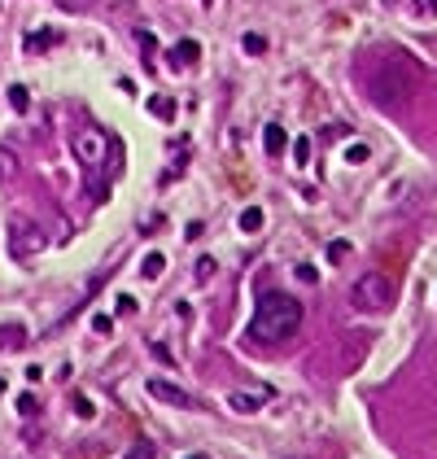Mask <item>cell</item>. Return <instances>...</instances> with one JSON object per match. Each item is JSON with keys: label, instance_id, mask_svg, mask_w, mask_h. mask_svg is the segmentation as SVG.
Returning <instances> with one entry per match:
<instances>
[{"label": "cell", "instance_id": "cell-1", "mask_svg": "<svg viewBox=\"0 0 437 459\" xmlns=\"http://www.w3.org/2000/svg\"><path fill=\"white\" fill-rule=\"evenodd\" d=\"M424 70H420V61H411L402 48H381V53H371L363 61V84H367V96L376 101L381 110H398L407 105Z\"/></svg>", "mask_w": 437, "mask_h": 459}, {"label": "cell", "instance_id": "cell-2", "mask_svg": "<svg viewBox=\"0 0 437 459\" xmlns=\"http://www.w3.org/2000/svg\"><path fill=\"white\" fill-rule=\"evenodd\" d=\"M302 324V302L289 298V293H263L254 306V319H250V337L263 341V346H276V341L293 337Z\"/></svg>", "mask_w": 437, "mask_h": 459}, {"label": "cell", "instance_id": "cell-3", "mask_svg": "<svg viewBox=\"0 0 437 459\" xmlns=\"http://www.w3.org/2000/svg\"><path fill=\"white\" fill-rule=\"evenodd\" d=\"M70 149H75V158H79V167H84L88 175H96L109 162V153H114V140H109V131H101V127H79L75 131V140H70Z\"/></svg>", "mask_w": 437, "mask_h": 459}, {"label": "cell", "instance_id": "cell-4", "mask_svg": "<svg viewBox=\"0 0 437 459\" xmlns=\"http://www.w3.org/2000/svg\"><path fill=\"white\" fill-rule=\"evenodd\" d=\"M390 298H394V285L385 280L381 271H367V276H359V280H354V289H350V302L359 306V310H371V315L390 306Z\"/></svg>", "mask_w": 437, "mask_h": 459}, {"label": "cell", "instance_id": "cell-5", "mask_svg": "<svg viewBox=\"0 0 437 459\" xmlns=\"http://www.w3.org/2000/svg\"><path fill=\"white\" fill-rule=\"evenodd\" d=\"M44 250V232L36 223H26V219H18L9 227V254L13 258H31V254H40Z\"/></svg>", "mask_w": 437, "mask_h": 459}, {"label": "cell", "instance_id": "cell-6", "mask_svg": "<svg viewBox=\"0 0 437 459\" xmlns=\"http://www.w3.org/2000/svg\"><path fill=\"white\" fill-rule=\"evenodd\" d=\"M149 398H158V402H167V407H201L197 398H192L188 389H180V385H171V381H162V376H149Z\"/></svg>", "mask_w": 437, "mask_h": 459}, {"label": "cell", "instance_id": "cell-7", "mask_svg": "<svg viewBox=\"0 0 437 459\" xmlns=\"http://www.w3.org/2000/svg\"><path fill=\"white\" fill-rule=\"evenodd\" d=\"M197 57H201V44H197V40H180V44L167 53L171 70H188V66H197Z\"/></svg>", "mask_w": 437, "mask_h": 459}, {"label": "cell", "instance_id": "cell-8", "mask_svg": "<svg viewBox=\"0 0 437 459\" xmlns=\"http://www.w3.org/2000/svg\"><path fill=\"white\" fill-rule=\"evenodd\" d=\"M263 149H267L271 158H280V153L289 149V136H284L280 123H267V127H263Z\"/></svg>", "mask_w": 437, "mask_h": 459}, {"label": "cell", "instance_id": "cell-9", "mask_svg": "<svg viewBox=\"0 0 437 459\" xmlns=\"http://www.w3.org/2000/svg\"><path fill=\"white\" fill-rule=\"evenodd\" d=\"M26 346V328L22 324H0V350H22Z\"/></svg>", "mask_w": 437, "mask_h": 459}, {"label": "cell", "instance_id": "cell-10", "mask_svg": "<svg viewBox=\"0 0 437 459\" xmlns=\"http://www.w3.org/2000/svg\"><path fill=\"white\" fill-rule=\"evenodd\" d=\"M162 271H167V258H162L158 250L140 258V276H144V280H158V276H162Z\"/></svg>", "mask_w": 437, "mask_h": 459}, {"label": "cell", "instance_id": "cell-11", "mask_svg": "<svg viewBox=\"0 0 437 459\" xmlns=\"http://www.w3.org/2000/svg\"><path fill=\"white\" fill-rule=\"evenodd\" d=\"M48 44H57V31H36V36H26V53H44Z\"/></svg>", "mask_w": 437, "mask_h": 459}, {"label": "cell", "instance_id": "cell-12", "mask_svg": "<svg viewBox=\"0 0 437 459\" xmlns=\"http://www.w3.org/2000/svg\"><path fill=\"white\" fill-rule=\"evenodd\" d=\"M149 110L158 114V119H167V123L175 119V101H171V96H149Z\"/></svg>", "mask_w": 437, "mask_h": 459}, {"label": "cell", "instance_id": "cell-13", "mask_svg": "<svg viewBox=\"0 0 437 459\" xmlns=\"http://www.w3.org/2000/svg\"><path fill=\"white\" fill-rule=\"evenodd\" d=\"M258 227H263V210H258V206H250L245 215H240V232H250V236H254Z\"/></svg>", "mask_w": 437, "mask_h": 459}, {"label": "cell", "instance_id": "cell-14", "mask_svg": "<svg viewBox=\"0 0 437 459\" xmlns=\"http://www.w3.org/2000/svg\"><path fill=\"white\" fill-rule=\"evenodd\" d=\"M9 105L18 110V114H26V110H31V96H26V88H22V84H13V88H9Z\"/></svg>", "mask_w": 437, "mask_h": 459}, {"label": "cell", "instance_id": "cell-15", "mask_svg": "<svg viewBox=\"0 0 437 459\" xmlns=\"http://www.w3.org/2000/svg\"><path fill=\"white\" fill-rule=\"evenodd\" d=\"M232 407H236L240 416H250V412H258V407H263V402H258L254 393H232Z\"/></svg>", "mask_w": 437, "mask_h": 459}, {"label": "cell", "instance_id": "cell-16", "mask_svg": "<svg viewBox=\"0 0 437 459\" xmlns=\"http://www.w3.org/2000/svg\"><path fill=\"white\" fill-rule=\"evenodd\" d=\"M293 162H298V167L311 162V136H298V140H293Z\"/></svg>", "mask_w": 437, "mask_h": 459}, {"label": "cell", "instance_id": "cell-17", "mask_svg": "<svg viewBox=\"0 0 437 459\" xmlns=\"http://www.w3.org/2000/svg\"><path fill=\"white\" fill-rule=\"evenodd\" d=\"M9 175H18V158L9 149H0V179H9Z\"/></svg>", "mask_w": 437, "mask_h": 459}, {"label": "cell", "instance_id": "cell-18", "mask_svg": "<svg viewBox=\"0 0 437 459\" xmlns=\"http://www.w3.org/2000/svg\"><path fill=\"white\" fill-rule=\"evenodd\" d=\"M75 416H79V420H92V416H96L92 398H84V393H79V398H75Z\"/></svg>", "mask_w": 437, "mask_h": 459}, {"label": "cell", "instance_id": "cell-19", "mask_svg": "<svg viewBox=\"0 0 437 459\" xmlns=\"http://www.w3.org/2000/svg\"><path fill=\"white\" fill-rule=\"evenodd\" d=\"M240 44H245V53H250V57H258V53L267 48V40H263V36H254V31H250V36L240 40Z\"/></svg>", "mask_w": 437, "mask_h": 459}, {"label": "cell", "instance_id": "cell-20", "mask_svg": "<svg viewBox=\"0 0 437 459\" xmlns=\"http://www.w3.org/2000/svg\"><path fill=\"white\" fill-rule=\"evenodd\" d=\"M18 412H22V416H36V412H40V398H36V393H22V398H18Z\"/></svg>", "mask_w": 437, "mask_h": 459}, {"label": "cell", "instance_id": "cell-21", "mask_svg": "<svg viewBox=\"0 0 437 459\" xmlns=\"http://www.w3.org/2000/svg\"><path fill=\"white\" fill-rule=\"evenodd\" d=\"M192 276H197V280H210V276H215V258H197V267H192Z\"/></svg>", "mask_w": 437, "mask_h": 459}, {"label": "cell", "instance_id": "cell-22", "mask_svg": "<svg viewBox=\"0 0 437 459\" xmlns=\"http://www.w3.org/2000/svg\"><path fill=\"white\" fill-rule=\"evenodd\" d=\"M371 153H367V144H350L346 149V162H354V167H359V162H367Z\"/></svg>", "mask_w": 437, "mask_h": 459}, {"label": "cell", "instance_id": "cell-23", "mask_svg": "<svg viewBox=\"0 0 437 459\" xmlns=\"http://www.w3.org/2000/svg\"><path fill=\"white\" fill-rule=\"evenodd\" d=\"M328 258H332V262L350 258V241H332V245H328Z\"/></svg>", "mask_w": 437, "mask_h": 459}, {"label": "cell", "instance_id": "cell-24", "mask_svg": "<svg viewBox=\"0 0 437 459\" xmlns=\"http://www.w3.org/2000/svg\"><path fill=\"white\" fill-rule=\"evenodd\" d=\"M92 328H96L101 337H109V333H114V319H109V315H92Z\"/></svg>", "mask_w": 437, "mask_h": 459}, {"label": "cell", "instance_id": "cell-25", "mask_svg": "<svg viewBox=\"0 0 437 459\" xmlns=\"http://www.w3.org/2000/svg\"><path fill=\"white\" fill-rule=\"evenodd\" d=\"M136 40H140V48H144V57L158 48V40H153V31H136Z\"/></svg>", "mask_w": 437, "mask_h": 459}, {"label": "cell", "instance_id": "cell-26", "mask_svg": "<svg viewBox=\"0 0 437 459\" xmlns=\"http://www.w3.org/2000/svg\"><path fill=\"white\" fill-rule=\"evenodd\" d=\"M127 459H153V446H149V442H136V446H132V455H127Z\"/></svg>", "mask_w": 437, "mask_h": 459}, {"label": "cell", "instance_id": "cell-27", "mask_svg": "<svg viewBox=\"0 0 437 459\" xmlns=\"http://www.w3.org/2000/svg\"><path fill=\"white\" fill-rule=\"evenodd\" d=\"M298 280H302V285H315V280H319V271H315V267H306V262H302V267H298Z\"/></svg>", "mask_w": 437, "mask_h": 459}, {"label": "cell", "instance_id": "cell-28", "mask_svg": "<svg viewBox=\"0 0 437 459\" xmlns=\"http://www.w3.org/2000/svg\"><path fill=\"white\" fill-rule=\"evenodd\" d=\"M136 310V298H118V315H132Z\"/></svg>", "mask_w": 437, "mask_h": 459}, {"label": "cell", "instance_id": "cell-29", "mask_svg": "<svg viewBox=\"0 0 437 459\" xmlns=\"http://www.w3.org/2000/svg\"><path fill=\"white\" fill-rule=\"evenodd\" d=\"M57 5H61V9H88L92 0H57Z\"/></svg>", "mask_w": 437, "mask_h": 459}, {"label": "cell", "instance_id": "cell-30", "mask_svg": "<svg viewBox=\"0 0 437 459\" xmlns=\"http://www.w3.org/2000/svg\"><path fill=\"white\" fill-rule=\"evenodd\" d=\"M420 9H429V13H437V0H420Z\"/></svg>", "mask_w": 437, "mask_h": 459}, {"label": "cell", "instance_id": "cell-31", "mask_svg": "<svg viewBox=\"0 0 437 459\" xmlns=\"http://www.w3.org/2000/svg\"><path fill=\"white\" fill-rule=\"evenodd\" d=\"M0 398H5V381H0Z\"/></svg>", "mask_w": 437, "mask_h": 459}, {"label": "cell", "instance_id": "cell-32", "mask_svg": "<svg viewBox=\"0 0 437 459\" xmlns=\"http://www.w3.org/2000/svg\"><path fill=\"white\" fill-rule=\"evenodd\" d=\"M188 459H206V455H188Z\"/></svg>", "mask_w": 437, "mask_h": 459}, {"label": "cell", "instance_id": "cell-33", "mask_svg": "<svg viewBox=\"0 0 437 459\" xmlns=\"http://www.w3.org/2000/svg\"><path fill=\"white\" fill-rule=\"evenodd\" d=\"M201 5H210V0H201Z\"/></svg>", "mask_w": 437, "mask_h": 459}]
</instances>
